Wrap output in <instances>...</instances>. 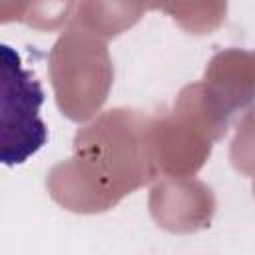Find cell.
Masks as SVG:
<instances>
[{"instance_id":"1","label":"cell","mask_w":255,"mask_h":255,"mask_svg":"<svg viewBox=\"0 0 255 255\" xmlns=\"http://www.w3.org/2000/svg\"><path fill=\"white\" fill-rule=\"evenodd\" d=\"M2 58V135L0 157L4 165H20L38 153L46 139L48 128L40 118L44 90L30 70L22 66L20 54L8 46H0Z\"/></svg>"}]
</instances>
